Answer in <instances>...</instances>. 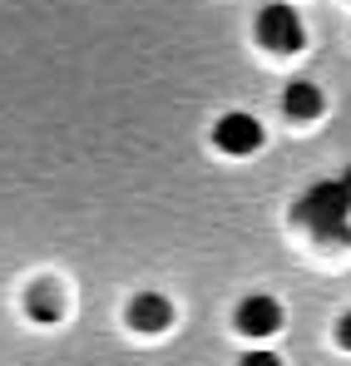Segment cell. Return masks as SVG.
I'll use <instances>...</instances> for the list:
<instances>
[{
  "instance_id": "3",
  "label": "cell",
  "mask_w": 351,
  "mask_h": 366,
  "mask_svg": "<svg viewBox=\"0 0 351 366\" xmlns=\"http://www.w3.org/2000/svg\"><path fill=\"white\" fill-rule=\"evenodd\" d=\"M213 144L223 149V154H257L262 149V124L252 119V114H242V109H233V114H223L218 119V129H213Z\"/></svg>"
},
{
  "instance_id": "7",
  "label": "cell",
  "mask_w": 351,
  "mask_h": 366,
  "mask_svg": "<svg viewBox=\"0 0 351 366\" xmlns=\"http://www.w3.org/2000/svg\"><path fill=\"white\" fill-rule=\"evenodd\" d=\"M59 312H64V292L55 282H35L30 287V317L35 322H59Z\"/></svg>"
},
{
  "instance_id": "5",
  "label": "cell",
  "mask_w": 351,
  "mask_h": 366,
  "mask_svg": "<svg viewBox=\"0 0 351 366\" xmlns=\"http://www.w3.org/2000/svg\"><path fill=\"white\" fill-rule=\"evenodd\" d=\"M169 322H174V302L159 292H139L129 302V327H139V332H164Z\"/></svg>"
},
{
  "instance_id": "4",
  "label": "cell",
  "mask_w": 351,
  "mask_h": 366,
  "mask_svg": "<svg viewBox=\"0 0 351 366\" xmlns=\"http://www.w3.org/2000/svg\"><path fill=\"white\" fill-rule=\"evenodd\" d=\"M237 332L242 337H272L277 327H282V302L277 297H267V292H252V297H242L233 312Z\"/></svg>"
},
{
  "instance_id": "10",
  "label": "cell",
  "mask_w": 351,
  "mask_h": 366,
  "mask_svg": "<svg viewBox=\"0 0 351 366\" xmlns=\"http://www.w3.org/2000/svg\"><path fill=\"white\" fill-rule=\"evenodd\" d=\"M342 183H347V188H351V169H347V179H342Z\"/></svg>"
},
{
  "instance_id": "6",
  "label": "cell",
  "mask_w": 351,
  "mask_h": 366,
  "mask_svg": "<svg viewBox=\"0 0 351 366\" xmlns=\"http://www.w3.org/2000/svg\"><path fill=\"white\" fill-rule=\"evenodd\" d=\"M282 109H287V119L312 124L317 114H322V89H317L312 79H292L287 94H282Z\"/></svg>"
},
{
  "instance_id": "2",
  "label": "cell",
  "mask_w": 351,
  "mask_h": 366,
  "mask_svg": "<svg viewBox=\"0 0 351 366\" xmlns=\"http://www.w3.org/2000/svg\"><path fill=\"white\" fill-rule=\"evenodd\" d=\"M257 40L267 45V50H277V55H292L307 45V30H302V15H297L292 5H267L262 15H257Z\"/></svg>"
},
{
  "instance_id": "8",
  "label": "cell",
  "mask_w": 351,
  "mask_h": 366,
  "mask_svg": "<svg viewBox=\"0 0 351 366\" xmlns=\"http://www.w3.org/2000/svg\"><path fill=\"white\" fill-rule=\"evenodd\" d=\"M237 366H282V362H277L272 352H247V357H242Z\"/></svg>"
},
{
  "instance_id": "1",
  "label": "cell",
  "mask_w": 351,
  "mask_h": 366,
  "mask_svg": "<svg viewBox=\"0 0 351 366\" xmlns=\"http://www.w3.org/2000/svg\"><path fill=\"white\" fill-rule=\"evenodd\" d=\"M292 218L307 233H317L322 243H351V188L342 179L312 183V188L297 198Z\"/></svg>"
},
{
  "instance_id": "9",
  "label": "cell",
  "mask_w": 351,
  "mask_h": 366,
  "mask_svg": "<svg viewBox=\"0 0 351 366\" xmlns=\"http://www.w3.org/2000/svg\"><path fill=\"white\" fill-rule=\"evenodd\" d=\"M337 337H342V347H347V352H351V312H347V317H342V327H337Z\"/></svg>"
}]
</instances>
